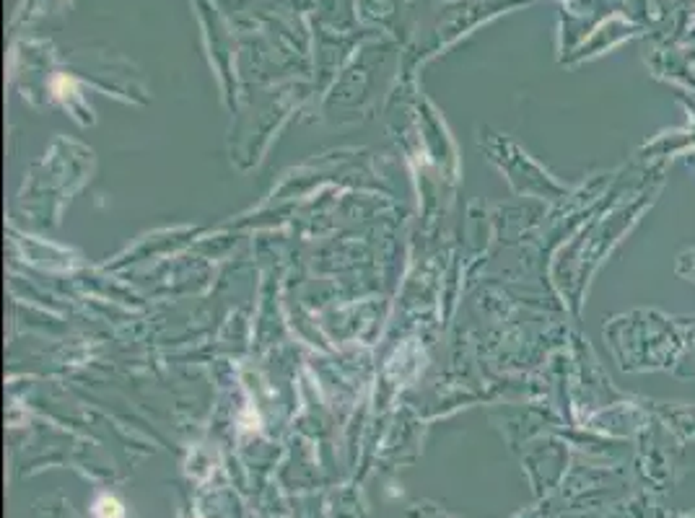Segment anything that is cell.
Returning <instances> with one entry per match:
<instances>
[{"instance_id": "obj_1", "label": "cell", "mask_w": 695, "mask_h": 518, "mask_svg": "<svg viewBox=\"0 0 695 518\" xmlns=\"http://www.w3.org/2000/svg\"><path fill=\"white\" fill-rule=\"evenodd\" d=\"M94 516H96V518H122V516H125V511H122V505L117 503L114 497L104 495V497H99L96 503H94Z\"/></svg>"}]
</instances>
